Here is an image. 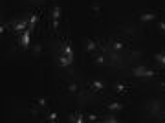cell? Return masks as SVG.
<instances>
[{
    "instance_id": "cb8c5ba5",
    "label": "cell",
    "mask_w": 165,
    "mask_h": 123,
    "mask_svg": "<svg viewBox=\"0 0 165 123\" xmlns=\"http://www.w3.org/2000/svg\"><path fill=\"white\" fill-rule=\"evenodd\" d=\"M31 114H33V116H37V114H39V109H37V107H35V105L31 107Z\"/></svg>"
},
{
    "instance_id": "ffe728a7",
    "label": "cell",
    "mask_w": 165,
    "mask_h": 123,
    "mask_svg": "<svg viewBox=\"0 0 165 123\" xmlns=\"http://www.w3.org/2000/svg\"><path fill=\"white\" fill-rule=\"evenodd\" d=\"M77 85H75V83H72V85H68V92H72V94H73V92H77Z\"/></svg>"
},
{
    "instance_id": "603a6c76",
    "label": "cell",
    "mask_w": 165,
    "mask_h": 123,
    "mask_svg": "<svg viewBox=\"0 0 165 123\" xmlns=\"http://www.w3.org/2000/svg\"><path fill=\"white\" fill-rule=\"evenodd\" d=\"M92 9H94L96 13H99V11H101V7H99V4H94V6H92Z\"/></svg>"
},
{
    "instance_id": "5b68a950",
    "label": "cell",
    "mask_w": 165,
    "mask_h": 123,
    "mask_svg": "<svg viewBox=\"0 0 165 123\" xmlns=\"http://www.w3.org/2000/svg\"><path fill=\"white\" fill-rule=\"evenodd\" d=\"M62 55L73 59V52H72V46H70V42H64V46H62Z\"/></svg>"
},
{
    "instance_id": "5bb4252c",
    "label": "cell",
    "mask_w": 165,
    "mask_h": 123,
    "mask_svg": "<svg viewBox=\"0 0 165 123\" xmlns=\"http://www.w3.org/2000/svg\"><path fill=\"white\" fill-rule=\"evenodd\" d=\"M52 17L53 18H61V7H59V6H55L52 9Z\"/></svg>"
},
{
    "instance_id": "7c38bea8",
    "label": "cell",
    "mask_w": 165,
    "mask_h": 123,
    "mask_svg": "<svg viewBox=\"0 0 165 123\" xmlns=\"http://www.w3.org/2000/svg\"><path fill=\"white\" fill-rule=\"evenodd\" d=\"M72 61H73V59H70V57H66V55H62V57H61V61H59V65H61V66H70V65H72Z\"/></svg>"
},
{
    "instance_id": "7402d4cb",
    "label": "cell",
    "mask_w": 165,
    "mask_h": 123,
    "mask_svg": "<svg viewBox=\"0 0 165 123\" xmlns=\"http://www.w3.org/2000/svg\"><path fill=\"white\" fill-rule=\"evenodd\" d=\"M96 63H97V65H103V63H105V57H103V55H99V57L96 59Z\"/></svg>"
},
{
    "instance_id": "7a4b0ae2",
    "label": "cell",
    "mask_w": 165,
    "mask_h": 123,
    "mask_svg": "<svg viewBox=\"0 0 165 123\" xmlns=\"http://www.w3.org/2000/svg\"><path fill=\"white\" fill-rule=\"evenodd\" d=\"M154 18H156V13H152V11H145V13L139 15V20L141 22H151Z\"/></svg>"
},
{
    "instance_id": "2e32d148",
    "label": "cell",
    "mask_w": 165,
    "mask_h": 123,
    "mask_svg": "<svg viewBox=\"0 0 165 123\" xmlns=\"http://www.w3.org/2000/svg\"><path fill=\"white\" fill-rule=\"evenodd\" d=\"M46 120H48V121H57V120H59V116H57V112H48V116H46Z\"/></svg>"
},
{
    "instance_id": "30bf717a",
    "label": "cell",
    "mask_w": 165,
    "mask_h": 123,
    "mask_svg": "<svg viewBox=\"0 0 165 123\" xmlns=\"http://www.w3.org/2000/svg\"><path fill=\"white\" fill-rule=\"evenodd\" d=\"M154 61H156V63H160L162 66H165V53H163V52L156 53V55H154Z\"/></svg>"
},
{
    "instance_id": "8fae6325",
    "label": "cell",
    "mask_w": 165,
    "mask_h": 123,
    "mask_svg": "<svg viewBox=\"0 0 165 123\" xmlns=\"http://www.w3.org/2000/svg\"><path fill=\"white\" fill-rule=\"evenodd\" d=\"M145 72H147V68H145V66H138V68H134V75H136V77H143V75H145Z\"/></svg>"
},
{
    "instance_id": "277c9868",
    "label": "cell",
    "mask_w": 165,
    "mask_h": 123,
    "mask_svg": "<svg viewBox=\"0 0 165 123\" xmlns=\"http://www.w3.org/2000/svg\"><path fill=\"white\" fill-rule=\"evenodd\" d=\"M37 22H39V13H33L31 17H29V26H28V29H35V26H37Z\"/></svg>"
},
{
    "instance_id": "9a60e30c",
    "label": "cell",
    "mask_w": 165,
    "mask_h": 123,
    "mask_svg": "<svg viewBox=\"0 0 165 123\" xmlns=\"http://www.w3.org/2000/svg\"><path fill=\"white\" fill-rule=\"evenodd\" d=\"M112 46H114V50H116V52H119V50H123L125 44H123L121 41H114V42H112Z\"/></svg>"
},
{
    "instance_id": "d6986e66",
    "label": "cell",
    "mask_w": 165,
    "mask_h": 123,
    "mask_svg": "<svg viewBox=\"0 0 165 123\" xmlns=\"http://www.w3.org/2000/svg\"><path fill=\"white\" fill-rule=\"evenodd\" d=\"M35 103H37V105H39V107H46V105H48V101H46V99H44V97H39V99H37V101H35Z\"/></svg>"
},
{
    "instance_id": "3957f363",
    "label": "cell",
    "mask_w": 165,
    "mask_h": 123,
    "mask_svg": "<svg viewBox=\"0 0 165 123\" xmlns=\"http://www.w3.org/2000/svg\"><path fill=\"white\" fill-rule=\"evenodd\" d=\"M29 26V20H18L17 24H15V29H17V33H24Z\"/></svg>"
},
{
    "instance_id": "4fadbf2b",
    "label": "cell",
    "mask_w": 165,
    "mask_h": 123,
    "mask_svg": "<svg viewBox=\"0 0 165 123\" xmlns=\"http://www.w3.org/2000/svg\"><path fill=\"white\" fill-rule=\"evenodd\" d=\"M96 44H97L96 41H88V42H86V52H88V53H92V52H94V50L97 48Z\"/></svg>"
},
{
    "instance_id": "8992f818",
    "label": "cell",
    "mask_w": 165,
    "mask_h": 123,
    "mask_svg": "<svg viewBox=\"0 0 165 123\" xmlns=\"http://www.w3.org/2000/svg\"><path fill=\"white\" fill-rule=\"evenodd\" d=\"M123 103H116V101H112V103H107V109L108 110H123Z\"/></svg>"
},
{
    "instance_id": "9c48e42d",
    "label": "cell",
    "mask_w": 165,
    "mask_h": 123,
    "mask_svg": "<svg viewBox=\"0 0 165 123\" xmlns=\"http://www.w3.org/2000/svg\"><path fill=\"white\" fill-rule=\"evenodd\" d=\"M103 88H105L103 81H92V90H94V92H101Z\"/></svg>"
},
{
    "instance_id": "4316f807",
    "label": "cell",
    "mask_w": 165,
    "mask_h": 123,
    "mask_svg": "<svg viewBox=\"0 0 165 123\" xmlns=\"http://www.w3.org/2000/svg\"><path fill=\"white\" fill-rule=\"evenodd\" d=\"M163 53H165V50H163Z\"/></svg>"
},
{
    "instance_id": "d4e9b609",
    "label": "cell",
    "mask_w": 165,
    "mask_h": 123,
    "mask_svg": "<svg viewBox=\"0 0 165 123\" xmlns=\"http://www.w3.org/2000/svg\"><path fill=\"white\" fill-rule=\"evenodd\" d=\"M6 29H7V26H6V24H2V26H0V33L4 35V31H6Z\"/></svg>"
},
{
    "instance_id": "484cf974",
    "label": "cell",
    "mask_w": 165,
    "mask_h": 123,
    "mask_svg": "<svg viewBox=\"0 0 165 123\" xmlns=\"http://www.w3.org/2000/svg\"><path fill=\"white\" fill-rule=\"evenodd\" d=\"M160 29H162V31L165 33V22H160Z\"/></svg>"
},
{
    "instance_id": "6da1fadb",
    "label": "cell",
    "mask_w": 165,
    "mask_h": 123,
    "mask_svg": "<svg viewBox=\"0 0 165 123\" xmlns=\"http://www.w3.org/2000/svg\"><path fill=\"white\" fill-rule=\"evenodd\" d=\"M29 35H31V29H26L24 33H20V46L22 48L29 46Z\"/></svg>"
},
{
    "instance_id": "52a82bcc",
    "label": "cell",
    "mask_w": 165,
    "mask_h": 123,
    "mask_svg": "<svg viewBox=\"0 0 165 123\" xmlns=\"http://www.w3.org/2000/svg\"><path fill=\"white\" fill-rule=\"evenodd\" d=\"M114 88H116L117 94H127V92H128V85H125V83H117Z\"/></svg>"
},
{
    "instance_id": "ba28073f",
    "label": "cell",
    "mask_w": 165,
    "mask_h": 123,
    "mask_svg": "<svg viewBox=\"0 0 165 123\" xmlns=\"http://www.w3.org/2000/svg\"><path fill=\"white\" fill-rule=\"evenodd\" d=\"M84 118H86V116H83L81 112H77V114H70V118H68V120H70V121H77V123H83V121H84Z\"/></svg>"
},
{
    "instance_id": "ac0fdd59",
    "label": "cell",
    "mask_w": 165,
    "mask_h": 123,
    "mask_svg": "<svg viewBox=\"0 0 165 123\" xmlns=\"http://www.w3.org/2000/svg\"><path fill=\"white\" fill-rule=\"evenodd\" d=\"M86 120H88V121H97V120H99V116H97V114H94V112H90V114H86Z\"/></svg>"
},
{
    "instance_id": "44dd1931",
    "label": "cell",
    "mask_w": 165,
    "mask_h": 123,
    "mask_svg": "<svg viewBox=\"0 0 165 123\" xmlns=\"http://www.w3.org/2000/svg\"><path fill=\"white\" fill-rule=\"evenodd\" d=\"M33 50H35V53H41V52H42V46H41V44H35Z\"/></svg>"
},
{
    "instance_id": "e0dca14e",
    "label": "cell",
    "mask_w": 165,
    "mask_h": 123,
    "mask_svg": "<svg viewBox=\"0 0 165 123\" xmlns=\"http://www.w3.org/2000/svg\"><path fill=\"white\" fill-rule=\"evenodd\" d=\"M103 121H105V123H107V121H108V123H117L119 120H117L116 116H107V118H103Z\"/></svg>"
}]
</instances>
